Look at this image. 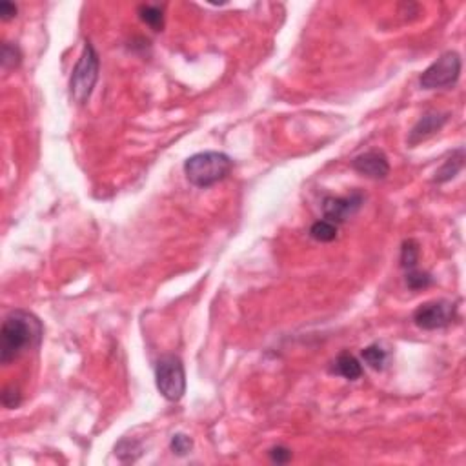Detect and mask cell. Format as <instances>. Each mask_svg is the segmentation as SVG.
Instances as JSON below:
<instances>
[{
    "instance_id": "cell-6",
    "label": "cell",
    "mask_w": 466,
    "mask_h": 466,
    "mask_svg": "<svg viewBox=\"0 0 466 466\" xmlns=\"http://www.w3.org/2000/svg\"><path fill=\"white\" fill-rule=\"evenodd\" d=\"M458 317V306L450 300H428L413 312L412 319L415 326L422 330H439L448 326Z\"/></svg>"
},
{
    "instance_id": "cell-2",
    "label": "cell",
    "mask_w": 466,
    "mask_h": 466,
    "mask_svg": "<svg viewBox=\"0 0 466 466\" xmlns=\"http://www.w3.org/2000/svg\"><path fill=\"white\" fill-rule=\"evenodd\" d=\"M233 168V161L222 152L195 153L184 162V175L197 188H210L225 180Z\"/></svg>"
},
{
    "instance_id": "cell-20",
    "label": "cell",
    "mask_w": 466,
    "mask_h": 466,
    "mask_svg": "<svg viewBox=\"0 0 466 466\" xmlns=\"http://www.w3.org/2000/svg\"><path fill=\"white\" fill-rule=\"evenodd\" d=\"M269 459L272 462H277V465H286L291 459V450L286 446H274L269 450Z\"/></svg>"
},
{
    "instance_id": "cell-15",
    "label": "cell",
    "mask_w": 466,
    "mask_h": 466,
    "mask_svg": "<svg viewBox=\"0 0 466 466\" xmlns=\"http://www.w3.org/2000/svg\"><path fill=\"white\" fill-rule=\"evenodd\" d=\"M419 262V242L415 239H406L401 246V268L415 269Z\"/></svg>"
},
{
    "instance_id": "cell-1",
    "label": "cell",
    "mask_w": 466,
    "mask_h": 466,
    "mask_svg": "<svg viewBox=\"0 0 466 466\" xmlns=\"http://www.w3.org/2000/svg\"><path fill=\"white\" fill-rule=\"evenodd\" d=\"M44 337L41 319L26 309H13L6 315L0 332V363L8 366L20 355L36 350Z\"/></svg>"
},
{
    "instance_id": "cell-8",
    "label": "cell",
    "mask_w": 466,
    "mask_h": 466,
    "mask_svg": "<svg viewBox=\"0 0 466 466\" xmlns=\"http://www.w3.org/2000/svg\"><path fill=\"white\" fill-rule=\"evenodd\" d=\"M352 168L373 180H382L390 173V162L381 149H368L352 161Z\"/></svg>"
},
{
    "instance_id": "cell-13",
    "label": "cell",
    "mask_w": 466,
    "mask_h": 466,
    "mask_svg": "<svg viewBox=\"0 0 466 466\" xmlns=\"http://www.w3.org/2000/svg\"><path fill=\"white\" fill-rule=\"evenodd\" d=\"M361 357L373 370H385V366L388 364V359H390V354L382 346L370 345L361 352Z\"/></svg>"
},
{
    "instance_id": "cell-5",
    "label": "cell",
    "mask_w": 466,
    "mask_h": 466,
    "mask_svg": "<svg viewBox=\"0 0 466 466\" xmlns=\"http://www.w3.org/2000/svg\"><path fill=\"white\" fill-rule=\"evenodd\" d=\"M459 75H461V57L455 51H446L422 72L419 76V84L422 90H441L455 86Z\"/></svg>"
},
{
    "instance_id": "cell-14",
    "label": "cell",
    "mask_w": 466,
    "mask_h": 466,
    "mask_svg": "<svg viewBox=\"0 0 466 466\" xmlns=\"http://www.w3.org/2000/svg\"><path fill=\"white\" fill-rule=\"evenodd\" d=\"M309 237L317 242H332L337 239V225L330 220H317L309 228Z\"/></svg>"
},
{
    "instance_id": "cell-9",
    "label": "cell",
    "mask_w": 466,
    "mask_h": 466,
    "mask_svg": "<svg viewBox=\"0 0 466 466\" xmlns=\"http://www.w3.org/2000/svg\"><path fill=\"white\" fill-rule=\"evenodd\" d=\"M448 116H450L448 113H437V112L425 113V115L417 121V124L413 126L410 135H408V144H410V146H415V144L422 142V140H426L434 133H437V131L446 124Z\"/></svg>"
},
{
    "instance_id": "cell-10",
    "label": "cell",
    "mask_w": 466,
    "mask_h": 466,
    "mask_svg": "<svg viewBox=\"0 0 466 466\" xmlns=\"http://www.w3.org/2000/svg\"><path fill=\"white\" fill-rule=\"evenodd\" d=\"M330 372L345 377L348 381H357L363 375V366L357 361V357H354L350 352H341L333 361Z\"/></svg>"
},
{
    "instance_id": "cell-21",
    "label": "cell",
    "mask_w": 466,
    "mask_h": 466,
    "mask_svg": "<svg viewBox=\"0 0 466 466\" xmlns=\"http://www.w3.org/2000/svg\"><path fill=\"white\" fill-rule=\"evenodd\" d=\"M17 11L18 9L13 2H8V0L0 2V18H2L4 22H8V20H11V18L17 17Z\"/></svg>"
},
{
    "instance_id": "cell-7",
    "label": "cell",
    "mask_w": 466,
    "mask_h": 466,
    "mask_svg": "<svg viewBox=\"0 0 466 466\" xmlns=\"http://www.w3.org/2000/svg\"><path fill=\"white\" fill-rule=\"evenodd\" d=\"M363 202L364 197L359 192H354L348 197H326L323 201V215L333 225H341L361 210Z\"/></svg>"
},
{
    "instance_id": "cell-17",
    "label": "cell",
    "mask_w": 466,
    "mask_h": 466,
    "mask_svg": "<svg viewBox=\"0 0 466 466\" xmlns=\"http://www.w3.org/2000/svg\"><path fill=\"white\" fill-rule=\"evenodd\" d=\"M22 62V53L18 50L17 44H9L4 42L2 44V67L4 69H15Z\"/></svg>"
},
{
    "instance_id": "cell-11",
    "label": "cell",
    "mask_w": 466,
    "mask_h": 466,
    "mask_svg": "<svg viewBox=\"0 0 466 466\" xmlns=\"http://www.w3.org/2000/svg\"><path fill=\"white\" fill-rule=\"evenodd\" d=\"M462 166H465V149L459 148L455 149L446 161H444V164L439 168V170L435 171L434 182L437 184L448 182V180H452L453 177L462 170Z\"/></svg>"
},
{
    "instance_id": "cell-4",
    "label": "cell",
    "mask_w": 466,
    "mask_h": 466,
    "mask_svg": "<svg viewBox=\"0 0 466 466\" xmlns=\"http://www.w3.org/2000/svg\"><path fill=\"white\" fill-rule=\"evenodd\" d=\"M155 381L164 399L179 403L186 394V372L180 357L173 354L162 355L155 368Z\"/></svg>"
},
{
    "instance_id": "cell-19",
    "label": "cell",
    "mask_w": 466,
    "mask_h": 466,
    "mask_svg": "<svg viewBox=\"0 0 466 466\" xmlns=\"http://www.w3.org/2000/svg\"><path fill=\"white\" fill-rule=\"evenodd\" d=\"M20 401H22V395H20V390H18L17 386L9 385L2 390V404H4V408H8V410L17 408L18 404H20Z\"/></svg>"
},
{
    "instance_id": "cell-16",
    "label": "cell",
    "mask_w": 466,
    "mask_h": 466,
    "mask_svg": "<svg viewBox=\"0 0 466 466\" xmlns=\"http://www.w3.org/2000/svg\"><path fill=\"white\" fill-rule=\"evenodd\" d=\"M434 284V277L428 272H421V269H408L406 272V286L410 290H422Z\"/></svg>"
},
{
    "instance_id": "cell-18",
    "label": "cell",
    "mask_w": 466,
    "mask_h": 466,
    "mask_svg": "<svg viewBox=\"0 0 466 466\" xmlns=\"http://www.w3.org/2000/svg\"><path fill=\"white\" fill-rule=\"evenodd\" d=\"M170 448L175 455H179V458H184V455H188L193 448V441L192 437H188L186 434H175L170 441Z\"/></svg>"
},
{
    "instance_id": "cell-3",
    "label": "cell",
    "mask_w": 466,
    "mask_h": 466,
    "mask_svg": "<svg viewBox=\"0 0 466 466\" xmlns=\"http://www.w3.org/2000/svg\"><path fill=\"white\" fill-rule=\"evenodd\" d=\"M100 58L97 50L90 41H86L84 50L73 67L72 79H69V93L76 104H86L90 100L95 90V84L99 81Z\"/></svg>"
},
{
    "instance_id": "cell-12",
    "label": "cell",
    "mask_w": 466,
    "mask_h": 466,
    "mask_svg": "<svg viewBox=\"0 0 466 466\" xmlns=\"http://www.w3.org/2000/svg\"><path fill=\"white\" fill-rule=\"evenodd\" d=\"M139 17L146 26H149L153 32H162L164 29V11L161 6L142 4L139 6Z\"/></svg>"
}]
</instances>
